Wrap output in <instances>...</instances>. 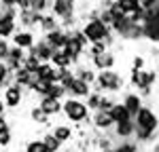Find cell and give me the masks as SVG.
Here are the masks:
<instances>
[{"instance_id":"cell-1","label":"cell","mask_w":159,"mask_h":152,"mask_svg":"<svg viewBox=\"0 0 159 152\" xmlns=\"http://www.w3.org/2000/svg\"><path fill=\"white\" fill-rule=\"evenodd\" d=\"M93 91H100V93H108V95H115L125 89V78L123 74H119L115 68L110 70H100L96 72V82L91 85Z\"/></svg>"},{"instance_id":"cell-2","label":"cell","mask_w":159,"mask_h":152,"mask_svg":"<svg viewBox=\"0 0 159 152\" xmlns=\"http://www.w3.org/2000/svg\"><path fill=\"white\" fill-rule=\"evenodd\" d=\"M61 114H64V118L70 123V125H85L89 123V108L85 106V101L76 99V97H66V99H61Z\"/></svg>"},{"instance_id":"cell-3","label":"cell","mask_w":159,"mask_h":152,"mask_svg":"<svg viewBox=\"0 0 159 152\" xmlns=\"http://www.w3.org/2000/svg\"><path fill=\"white\" fill-rule=\"evenodd\" d=\"M66 44H64V51L72 57V65L76 63H81V57L85 55V49H87V38L83 36V32H81V27L76 25V27H70V30H66Z\"/></svg>"},{"instance_id":"cell-4","label":"cell","mask_w":159,"mask_h":152,"mask_svg":"<svg viewBox=\"0 0 159 152\" xmlns=\"http://www.w3.org/2000/svg\"><path fill=\"white\" fill-rule=\"evenodd\" d=\"M79 27H81V32H83V36L87 38L89 44H91V42H100V40H104V38L110 34V27L104 25L100 19H87V21H83Z\"/></svg>"},{"instance_id":"cell-5","label":"cell","mask_w":159,"mask_h":152,"mask_svg":"<svg viewBox=\"0 0 159 152\" xmlns=\"http://www.w3.org/2000/svg\"><path fill=\"white\" fill-rule=\"evenodd\" d=\"M159 80L157 70H129V87L140 89V87H155V82Z\"/></svg>"},{"instance_id":"cell-6","label":"cell","mask_w":159,"mask_h":152,"mask_svg":"<svg viewBox=\"0 0 159 152\" xmlns=\"http://www.w3.org/2000/svg\"><path fill=\"white\" fill-rule=\"evenodd\" d=\"M24 95H25V91L19 85H9V87H4L2 89V101H4V106H7V110H17L21 103H24Z\"/></svg>"},{"instance_id":"cell-7","label":"cell","mask_w":159,"mask_h":152,"mask_svg":"<svg viewBox=\"0 0 159 152\" xmlns=\"http://www.w3.org/2000/svg\"><path fill=\"white\" fill-rule=\"evenodd\" d=\"M89 63H91V68L93 70H110V68H115V63H117V55H115V51L112 49H106L98 53V55H91L89 57Z\"/></svg>"},{"instance_id":"cell-8","label":"cell","mask_w":159,"mask_h":152,"mask_svg":"<svg viewBox=\"0 0 159 152\" xmlns=\"http://www.w3.org/2000/svg\"><path fill=\"white\" fill-rule=\"evenodd\" d=\"M49 13H53L57 19H66L76 15V0H51Z\"/></svg>"},{"instance_id":"cell-9","label":"cell","mask_w":159,"mask_h":152,"mask_svg":"<svg viewBox=\"0 0 159 152\" xmlns=\"http://www.w3.org/2000/svg\"><path fill=\"white\" fill-rule=\"evenodd\" d=\"M40 17H43V13H34L32 9H19L17 25L24 27V30H36L38 23H40Z\"/></svg>"},{"instance_id":"cell-10","label":"cell","mask_w":159,"mask_h":152,"mask_svg":"<svg viewBox=\"0 0 159 152\" xmlns=\"http://www.w3.org/2000/svg\"><path fill=\"white\" fill-rule=\"evenodd\" d=\"M11 40H13V44H15V47L28 51V49H32V44L36 42V32H34V30H24V27H17V32L11 36Z\"/></svg>"},{"instance_id":"cell-11","label":"cell","mask_w":159,"mask_h":152,"mask_svg":"<svg viewBox=\"0 0 159 152\" xmlns=\"http://www.w3.org/2000/svg\"><path fill=\"white\" fill-rule=\"evenodd\" d=\"M89 123L93 125L96 131H102V133H106V131H110L115 127V123H112V118H110V114L106 110H93L91 116H89Z\"/></svg>"},{"instance_id":"cell-12","label":"cell","mask_w":159,"mask_h":152,"mask_svg":"<svg viewBox=\"0 0 159 152\" xmlns=\"http://www.w3.org/2000/svg\"><path fill=\"white\" fill-rule=\"evenodd\" d=\"M51 133L55 135V139L60 144H70L76 137V131L70 123H57V125H51Z\"/></svg>"},{"instance_id":"cell-13","label":"cell","mask_w":159,"mask_h":152,"mask_svg":"<svg viewBox=\"0 0 159 152\" xmlns=\"http://www.w3.org/2000/svg\"><path fill=\"white\" fill-rule=\"evenodd\" d=\"M53 51H55V49H53L49 42H47L45 38L40 36L36 42L32 44V49H28V53H32L34 57H38V61H51V55H53Z\"/></svg>"},{"instance_id":"cell-14","label":"cell","mask_w":159,"mask_h":152,"mask_svg":"<svg viewBox=\"0 0 159 152\" xmlns=\"http://www.w3.org/2000/svg\"><path fill=\"white\" fill-rule=\"evenodd\" d=\"M11 74H13V82H15V85H19L24 91H28V89L38 80L36 74H34V72H30V70H25L24 65H21V68H17V70L11 72Z\"/></svg>"},{"instance_id":"cell-15","label":"cell","mask_w":159,"mask_h":152,"mask_svg":"<svg viewBox=\"0 0 159 152\" xmlns=\"http://www.w3.org/2000/svg\"><path fill=\"white\" fill-rule=\"evenodd\" d=\"M24 57H25V51L19 49V47H15V44H11V47H9V53H7V57H4L2 61H4L7 68H9V72H15L17 68H21Z\"/></svg>"},{"instance_id":"cell-16","label":"cell","mask_w":159,"mask_h":152,"mask_svg":"<svg viewBox=\"0 0 159 152\" xmlns=\"http://www.w3.org/2000/svg\"><path fill=\"white\" fill-rule=\"evenodd\" d=\"M91 93V85H87L83 80L74 78L72 82L66 87V97H76V99H85L87 95Z\"/></svg>"},{"instance_id":"cell-17","label":"cell","mask_w":159,"mask_h":152,"mask_svg":"<svg viewBox=\"0 0 159 152\" xmlns=\"http://www.w3.org/2000/svg\"><path fill=\"white\" fill-rule=\"evenodd\" d=\"M72 74H74V78L83 80L87 85H93L96 82V70L89 63H76V65H72Z\"/></svg>"},{"instance_id":"cell-18","label":"cell","mask_w":159,"mask_h":152,"mask_svg":"<svg viewBox=\"0 0 159 152\" xmlns=\"http://www.w3.org/2000/svg\"><path fill=\"white\" fill-rule=\"evenodd\" d=\"M38 99H40V101H38V108L47 114L49 118H53V116L61 114V101H60V99H53V97H49V95L38 97Z\"/></svg>"},{"instance_id":"cell-19","label":"cell","mask_w":159,"mask_h":152,"mask_svg":"<svg viewBox=\"0 0 159 152\" xmlns=\"http://www.w3.org/2000/svg\"><path fill=\"white\" fill-rule=\"evenodd\" d=\"M121 103L125 106V110H127V112L134 116V114L140 110V106L144 103V99H142V97H140V95H138L136 91H125V93H123Z\"/></svg>"},{"instance_id":"cell-20","label":"cell","mask_w":159,"mask_h":152,"mask_svg":"<svg viewBox=\"0 0 159 152\" xmlns=\"http://www.w3.org/2000/svg\"><path fill=\"white\" fill-rule=\"evenodd\" d=\"M43 38L49 42L53 49H64L68 34H66V30H64V27H55V30H51V32H47V34H43Z\"/></svg>"},{"instance_id":"cell-21","label":"cell","mask_w":159,"mask_h":152,"mask_svg":"<svg viewBox=\"0 0 159 152\" xmlns=\"http://www.w3.org/2000/svg\"><path fill=\"white\" fill-rule=\"evenodd\" d=\"M115 139H129L134 137V120H125V123H115L110 129Z\"/></svg>"},{"instance_id":"cell-22","label":"cell","mask_w":159,"mask_h":152,"mask_svg":"<svg viewBox=\"0 0 159 152\" xmlns=\"http://www.w3.org/2000/svg\"><path fill=\"white\" fill-rule=\"evenodd\" d=\"M110 118H112V123H125V120H132V114L125 110V106H123L121 101H115L112 106H110Z\"/></svg>"},{"instance_id":"cell-23","label":"cell","mask_w":159,"mask_h":152,"mask_svg":"<svg viewBox=\"0 0 159 152\" xmlns=\"http://www.w3.org/2000/svg\"><path fill=\"white\" fill-rule=\"evenodd\" d=\"M55 27H60V19L53 15V13H43V17H40V23H38V32L40 34H47L51 30H55Z\"/></svg>"},{"instance_id":"cell-24","label":"cell","mask_w":159,"mask_h":152,"mask_svg":"<svg viewBox=\"0 0 159 152\" xmlns=\"http://www.w3.org/2000/svg\"><path fill=\"white\" fill-rule=\"evenodd\" d=\"M17 19L13 17H0V38H11L17 32Z\"/></svg>"},{"instance_id":"cell-25","label":"cell","mask_w":159,"mask_h":152,"mask_svg":"<svg viewBox=\"0 0 159 152\" xmlns=\"http://www.w3.org/2000/svg\"><path fill=\"white\" fill-rule=\"evenodd\" d=\"M51 63H53L55 68H72V57L64 49H55L53 55H51Z\"/></svg>"},{"instance_id":"cell-26","label":"cell","mask_w":159,"mask_h":152,"mask_svg":"<svg viewBox=\"0 0 159 152\" xmlns=\"http://www.w3.org/2000/svg\"><path fill=\"white\" fill-rule=\"evenodd\" d=\"M138 148H140V144H138L134 137H129V139H115V144H112V150H115V152H138Z\"/></svg>"},{"instance_id":"cell-27","label":"cell","mask_w":159,"mask_h":152,"mask_svg":"<svg viewBox=\"0 0 159 152\" xmlns=\"http://www.w3.org/2000/svg\"><path fill=\"white\" fill-rule=\"evenodd\" d=\"M40 141L45 144V148H47V152H60L61 148H64V144H60V141L55 139V135H53L51 131H47V133H43V137H40Z\"/></svg>"},{"instance_id":"cell-28","label":"cell","mask_w":159,"mask_h":152,"mask_svg":"<svg viewBox=\"0 0 159 152\" xmlns=\"http://www.w3.org/2000/svg\"><path fill=\"white\" fill-rule=\"evenodd\" d=\"M30 120H32L34 125H49L51 118L43 112L38 106H32V108H30Z\"/></svg>"},{"instance_id":"cell-29","label":"cell","mask_w":159,"mask_h":152,"mask_svg":"<svg viewBox=\"0 0 159 152\" xmlns=\"http://www.w3.org/2000/svg\"><path fill=\"white\" fill-rule=\"evenodd\" d=\"M49 87H51V82H47V80H36L28 91H32V93L38 95V97H45V95L49 93Z\"/></svg>"},{"instance_id":"cell-30","label":"cell","mask_w":159,"mask_h":152,"mask_svg":"<svg viewBox=\"0 0 159 152\" xmlns=\"http://www.w3.org/2000/svg\"><path fill=\"white\" fill-rule=\"evenodd\" d=\"M49 97H53V99H66V87L64 85H60V82H51L49 87V93H47Z\"/></svg>"},{"instance_id":"cell-31","label":"cell","mask_w":159,"mask_h":152,"mask_svg":"<svg viewBox=\"0 0 159 152\" xmlns=\"http://www.w3.org/2000/svg\"><path fill=\"white\" fill-rule=\"evenodd\" d=\"M85 99H87V101H85V106L89 108V112H93V110H98L100 99H102V93H100V91H93V89H91V93L87 95Z\"/></svg>"},{"instance_id":"cell-32","label":"cell","mask_w":159,"mask_h":152,"mask_svg":"<svg viewBox=\"0 0 159 152\" xmlns=\"http://www.w3.org/2000/svg\"><path fill=\"white\" fill-rule=\"evenodd\" d=\"M28 9H32L34 13H49V9H51V0H30Z\"/></svg>"},{"instance_id":"cell-33","label":"cell","mask_w":159,"mask_h":152,"mask_svg":"<svg viewBox=\"0 0 159 152\" xmlns=\"http://www.w3.org/2000/svg\"><path fill=\"white\" fill-rule=\"evenodd\" d=\"M119 2V6H121V11L125 13V15H132V13H136L138 9H142L136 0H117Z\"/></svg>"},{"instance_id":"cell-34","label":"cell","mask_w":159,"mask_h":152,"mask_svg":"<svg viewBox=\"0 0 159 152\" xmlns=\"http://www.w3.org/2000/svg\"><path fill=\"white\" fill-rule=\"evenodd\" d=\"M21 65H24L25 70H30V72H36V68L40 65V61H38V57H34L32 53L25 51V57H24V61H21Z\"/></svg>"},{"instance_id":"cell-35","label":"cell","mask_w":159,"mask_h":152,"mask_svg":"<svg viewBox=\"0 0 159 152\" xmlns=\"http://www.w3.org/2000/svg\"><path fill=\"white\" fill-rule=\"evenodd\" d=\"M24 152H47V148H45V144L40 139H30L24 146Z\"/></svg>"},{"instance_id":"cell-36","label":"cell","mask_w":159,"mask_h":152,"mask_svg":"<svg viewBox=\"0 0 159 152\" xmlns=\"http://www.w3.org/2000/svg\"><path fill=\"white\" fill-rule=\"evenodd\" d=\"M11 144H13V131H11V127H9V129L0 131V148H9Z\"/></svg>"},{"instance_id":"cell-37","label":"cell","mask_w":159,"mask_h":152,"mask_svg":"<svg viewBox=\"0 0 159 152\" xmlns=\"http://www.w3.org/2000/svg\"><path fill=\"white\" fill-rule=\"evenodd\" d=\"M144 68H147V57H144V55H134L129 70H144Z\"/></svg>"},{"instance_id":"cell-38","label":"cell","mask_w":159,"mask_h":152,"mask_svg":"<svg viewBox=\"0 0 159 152\" xmlns=\"http://www.w3.org/2000/svg\"><path fill=\"white\" fill-rule=\"evenodd\" d=\"M112 103H115V97H112V95H108V93H102V99H100L98 110H106V112H108Z\"/></svg>"},{"instance_id":"cell-39","label":"cell","mask_w":159,"mask_h":152,"mask_svg":"<svg viewBox=\"0 0 159 152\" xmlns=\"http://www.w3.org/2000/svg\"><path fill=\"white\" fill-rule=\"evenodd\" d=\"M106 9H108V13L112 15V19H117V17H123V15H125V13L121 11V6H119L117 0H112L110 4H106Z\"/></svg>"},{"instance_id":"cell-40","label":"cell","mask_w":159,"mask_h":152,"mask_svg":"<svg viewBox=\"0 0 159 152\" xmlns=\"http://www.w3.org/2000/svg\"><path fill=\"white\" fill-rule=\"evenodd\" d=\"M9 38H0V61L7 57V53H9Z\"/></svg>"},{"instance_id":"cell-41","label":"cell","mask_w":159,"mask_h":152,"mask_svg":"<svg viewBox=\"0 0 159 152\" xmlns=\"http://www.w3.org/2000/svg\"><path fill=\"white\" fill-rule=\"evenodd\" d=\"M9 120H7V116H4V114H2V116H0V131H4V129H9Z\"/></svg>"},{"instance_id":"cell-42","label":"cell","mask_w":159,"mask_h":152,"mask_svg":"<svg viewBox=\"0 0 159 152\" xmlns=\"http://www.w3.org/2000/svg\"><path fill=\"white\" fill-rule=\"evenodd\" d=\"M28 4H30V0H15V6L17 9H28Z\"/></svg>"},{"instance_id":"cell-43","label":"cell","mask_w":159,"mask_h":152,"mask_svg":"<svg viewBox=\"0 0 159 152\" xmlns=\"http://www.w3.org/2000/svg\"><path fill=\"white\" fill-rule=\"evenodd\" d=\"M148 152H159V139H155V141L151 144V150Z\"/></svg>"},{"instance_id":"cell-44","label":"cell","mask_w":159,"mask_h":152,"mask_svg":"<svg viewBox=\"0 0 159 152\" xmlns=\"http://www.w3.org/2000/svg\"><path fill=\"white\" fill-rule=\"evenodd\" d=\"M136 2H138V4H140L142 9H147V6L151 4V2H153V0H136Z\"/></svg>"},{"instance_id":"cell-45","label":"cell","mask_w":159,"mask_h":152,"mask_svg":"<svg viewBox=\"0 0 159 152\" xmlns=\"http://www.w3.org/2000/svg\"><path fill=\"white\" fill-rule=\"evenodd\" d=\"M7 112V106H4V101H2V97H0V116Z\"/></svg>"},{"instance_id":"cell-46","label":"cell","mask_w":159,"mask_h":152,"mask_svg":"<svg viewBox=\"0 0 159 152\" xmlns=\"http://www.w3.org/2000/svg\"><path fill=\"white\" fill-rule=\"evenodd\" d=\"M151 55H157V59H159V47H157V49H153V51H151Z\"/></svg>"},{"instance_id":"cell-47","label":"cell","mask_w":159,"mask_h":152,"mask_svg":"<svg viewBox=\"0 0 159 152\" xmlns=\"http://www.w3.org/2000/svg\"><path fill=\"white\" fill-rule=\"evenodd\" d=\"M100 152H115L112 148H106V150H100Z\"/></svg>"},{"instance_id":"cell-48","label":"cell","mask_w":159,"mask_h":152,"mask_svg":"<svg viewBox=\"0 0 159 152\" xmlns=\"http://www.w3.org/2000/svg\"><path fill=\"white\" fill-rule=\"evenodd\" d=\"M157 118H159V110H157Z\"/></svg>"}]
</instances>
